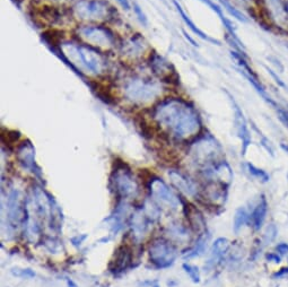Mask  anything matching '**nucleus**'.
<instances>
[{"label":"nucleus","mask_w":288,"mask_h":287,"mask_svg":"<svg viewBox=\"0 0 288 287\" xmlns=\"http://www.w3.org/2000/svg\"><path fill=\"white\" fill-rule=\"evenodd\" d=\"M154 119L177 139H188L199 134L202 119L191 103L179 97H170L158 103Z\"/></svg>","instance_id":"1"},{"label":"nucleus","mask_w":288,"mask_h":287,"mask_svg":"<svg viewBox=\"0 0 288 287\" xmlns=\"http://www.w3.org/2000/svg\"><path fill=\"white\" fill-rule=\"evenodd\" d=\"M58 54H61L60 58H62L63 61L68 63L79 76H83L82 69L94 75H102L107 71L108 62L104 56L97 49L88 44L63 42L60 45V52Z\"/></svg>","instance_id":"2"},{"label":"nucleus","mask_w":288,"mask_h":287,"mask_svg":"<svg viewBox=\"0 0 288 287\" xmlns=\"http://www.w3.org/2000/svg\"><path fill=\"white\" fill-rule=\"evenodd\" d=\"M123 96L128 101L137 104H145L154 101L161 95V85L151 79L144 77H131L124 82Z\"/></svg>","instance_id":"3"},{"label":"nucleus","mask_w":288,"mask_h":287,"mask_svg":"<svg viewBox=\"0 0 288 287\" xmlns=\"http://www.w3.org/2000/svg\"><path fill=\"white\" fill-rule=\"evenodd\" d=\"M190 153L197 163L207 169L215 165V162L222 155V146L213 136L206 135L193 144Z\"/></svg>","instance_id":"4"},{"label":"nucleus","mask_w":288,"mask_h":287,"mask_svg":"<svg viewBox=\"0 0 288 287\" xmlns=\"http://www.w3.org/2000/svg\"><path fill=\"white\" fill-rule=\"evenodd\" d=\"M78 34L90 47L110 50L115 47V35L111 29L101 25H84L78 29Z\"/></svg>","instance_id":"5"},{"label":"nucleus","mask_w":288,"mask_h":287,"mask_svg":"<svg viewBox=\"0 0 288 287\" xmlns=\"http://www.w3.org/2000/svg\"><path fill=\"white\" fill-rule=\"evenodd\" d=\"M74 13L83 21L98 22L107 20L110 8L101 0H78L74 6Z\"/></svg>","instance_id":"6"},{"label":"nucleus","mask_w":288,"mask_h":287,"mask_svg":"<svg viewBox=\"0 0 288 287\" xmlns=\"http://www.w3.org/2000/svg\"><path fill=\"white\" fill-rule=\"evenodd\" d=\"M111 182L115 191L121 196V198H131L137 195L138 184L136 182L134 175L126 165L116 166L112 173Z\"/></svg>","instance_id":"7"},{"label":"nucleus","mask_w":288,"mask_h":287,"mask_svg":"<svg viewBox=\"0 0 288 287\" xmlns=\"http://www.w3.org/2000/svg\"><path fill=\"white\" fill-rule=\"evenodd\" d=\"M230 55H232V58L234 59L235 63H236V65L238 66V69H240L241 74L243 75L246 79H248V82L252 85V87L257 90V93L259 94V95L262 97V99L266 101L271 108H274L275 110H277L280 105L267 93L266 88H264L263 85L261 84V82L259 81V78H258V76L255 74V71L252 70V68H250L249 63L245 61V57L242 56L241 54H238V52L235 51V50L230 51Z\"/></svg>","instance_id":"8"},{"label":"nucleus","mask_w":288,"mask_h":287,"mask_svg":"<svg viewBox=\"0 0 288 287\" xmlns=\"http://www.w3.org/2000/svg\"><path fill=\"white\" fill-rule=\"evenodd\" d=\"M149 257L151 262L157 268H168L175 261L176 250L166 240L158 239L150 245Z\"/></svg>","instance_id":"9"},{"label":"nucleus","mask_w":288,"mask_h":287,"mask_svg":"<svg viewBox=\"0 0 288 287\" xmlns=\"http://www.w3.org/2000/svg\"><path fill=\"white\" fill-rule=\"evenodd\" d=\"M149 190L151 197L154 198L158 205H164L172 209H176L181 205V201L177 198V196L161 179L151 180L149 183Z\"/></svg>","instance_id":"10"},{"label":"nucleus","mask_w":288,"mask_h":287,"mask_svg":"<svg viewBox=\"0 0 288 287\" xmlns=\"http://www.w3.org/2000/svg\"><path fill=\"white\" fill-rule=\"evenodd\" d=\"M227 97L232 104L233 108V113H234V124H235V129H236L237 136L240 137L241 142H242V153L243 155L246 153L248 150L250 144H251V134H250L249 128H248V123H246L244 113L242 111V109L240 107V104L237 103L236 100L234 99V96L230 94V92L225 90Z\"/></svg>","instance_id":"11"},{"label":"nucleus","mask_w":288,"mask_h":287,"mask_svg":"<svg viewBox=\"0 0 288 287\" xmlns=\"http://www.w3.org/2000/svg\"><path fill=\"white\" fill-rule=\"evenodd\" d=\"M269 17L276 24H288V0H263Z\"/></svg>","instance_id":"12"},{"label":"nucleus","mask_w":288,"mask_h":287,"mask_svg":"<svg viewBox=\"0 0 288 287\" xmlns=\"http://www.w3.org/2000/svg\"><path fill=\"white\" fill-rule=\"evenodd\" d=\"M17 160L23 168L31 172L40 171L35 163V148L29 141H26L18 147Z\"/></svg>","instance_id":"13"},{"label":"nucleus","mask_w":288,"mask_h":287,"mask_svg":"<svg viewBox=\"0 0 288 287\" xmlns=\"http://www.w3.org/2000/svg\"><path fill=\"white\" fill-rule=\"evenodd\" d=\"M199 1H202V2H203L204 5H207L208 7H209V8L214 11V13L217 15L218 16V18L219 20H221V22H222V24L224 25V28H225V29H226V32H227V34H229L230 35V39H233V41L234 42H236L238 45H241L242 48H244V45H243V43L241 42V40H240V37L237 36V34H236V29L234 28V25H233V23L230 22L229 18H227L225 15H224V9L222 8L221 6L219 5H217V3H215L213 0H199Z\"/></svg>","instance_id":"14"},{"label":"nucleus","mask_w":288,"mask_h":287,"mask_svg":"<svg viewBox=\"0 0 288 287\" xmlns=\"http://www.w3.org/2000/svg\"><path fill=\"white\" fill-rule=\"evenodd\" d=\"M147 43L140 34L131 36L126 42L122 44V52L124 56L130 57V58H138L146 51Z\"/></svg>","instance_id":"15"},{"label":"nucleus","mask_w":288,"mask_h":287,"mask_svg":"<svg viewBox=\"0 0 288 287\" xmlns=\"http://www.w3.org/2000/svg\"><path fill=\"white\" fill-rule=\"evenodd\" d=\"M169 176L170 179H171L173 186L175 187L177 190H180L182 194H184L185 196H190V197L196 195V186L193 184L192 181L189 180L188 177H185L182 173L175 171V170H171V171L169 172Z\"/></svg>","instance_id":"16"},{"label":"nucleus","mask_w":288,"mask_h":287,"mask_svg":"<svg viewBox=\"0 0 288 287\" xmlns=\"http://www.w3.org/2000/svg\"><path fill=\"white\" fill-rule=\"evenodd\" d=\"M174 6H175V8H176V10L179 11V14H180V16H181V18H182V21L184 22V24L188 26L189 29H191L192 31V33H195L197 36H199V37H202V40H204V41H208V42H210V43H213V44H217V45H221V42H219L218 40H216V39H214V37H211V36H209V35H207L206 33H204L203 31H202V29H200L198 26H197L195 23H193V21L191 20L190 18V16H189V15L185 13V10L182 8V6L180 5L179 2L176 1V0H174Z\"/></svg>","instance_id":"17"},{"label":"nucleus","mask_w":288,"mask_h":287,"mask_svg":"<svg viewBox=\"0 0 288 287\" xmlns=\"http://www.w3.org/2000/svg\"><path fill=\"white\" fill-rule=\"evenodd\" d=\"M150 68L154 70L155 74L160 75L161 77L175 75V73H174L175 70H172L171 63L157 54L150 56Z\"/></svg>","instance_id":"18"},{"label":"nucleus","mask_w":288,"mask_h":287,"mask_svg":"<svg viewBox=\"0 0 288 287\" xmlns=\"http://www.w3.org/2000/svg\"><path fill=\"white\" fill-rule=\"evenodd\" d=\"M149 221L150 220L147 217V215L143 209L137 210L135 213V215H132L131 226H132V231H134L136 236L137 237L144 236V234L146 233L147 229H148Z\"/></svg>","instance_id":"19"},{"label":"nucleus","mask_w":288,"mask_h":287,"mask_svg":"<svg viewBox=\"0 0 288 287\" xmlns=\"http://www.w3.org/2000/svg\"><path fill=\"white\" fill-rule=\"evenodd\" d=\"M267 211H268V203L267 200L264 198V196L261 197V200L259 203L256 206L255 210L251 215V220H252V225L255 230H260L262 228L264 221H266V216H267Z\"/></svg>","instance_id":"20"},{"label":"nucleus","mask_w":288,"mask_h":287,"mask_svg":"<svg viewBox=\"0 0 288 287\" xmlns=\"http://www.w3.org/2000/svg\"><path fill=\"white\" fill-rule=\"evenodd\" d=\"M230 241L225 237H219L214 242L213 248H211V258L213 259H221L222 257L229 251L230 249Z\"/></svg>","instance_id":"21"},{"label":"nucleus","mask_w":288,"mask_h":287,"mask_svg":"<svg viewBox=\"0 0 288 287\" xmlns=\"http://www.w3.org/2000/svg\"><path fill=\"white\" fill-rule=\"evenodd\" d=\"M208 240H209V236L206 235V234L202 236H200L199 240L196 242V244L193 245L187 254H184V258H195V257L202 256L204 252V250H206Z\"/></svg>","instance_id":"22"},{"label":"nucleus","mask_w":288,"mask_h":287,"mask_svg":"<svg viewBox=\"0 0 288 287\" xmlns=\"http://www.w3.org/2000/svg\"><path fill=\"white\" fill-rule=\"evenodd\" d=\"M117 252H119V254H117L115 261V271H122L126 269L129 263H130L131 257L126 248H120Z\"/></svg>","instance_id":"23"},{"label":"nucleus","mask_w":288,"mask_h":287,"mask_svg":"<svg viewBox=\"0 0 288 287\" xmlns=\"http://www.w3.org/2000/svg\"><path fill=\"white\" fill-rule=\"evenodd\" d=\"M249 217L250 216L248 211H246L244 207H241V208H238L236 210V213H235V216H234V226H233L235 233L240 232V230L249 222Z\"/></svg>","instance_id":"24"},{"label":"nucleus","mask_w":288,"mask_h":287,"mask_svg":"<svg viewBox=\"0 0 288 287\" xmlns=\"http://www.w3.org/2000/svg\"><path fill=\"white\" fill-rule=\"evenodd\" d=\"M219 2H221V5L224 7L223 9H226L227 11H229L230 15H232V16L234 18H236L237 21H240L242 23H246L248 22V18L245 17L244 14H242L240 10H238L237 8H235V7L230 3L229 0H218Z\"/></svg>","instance_id":"25"},{"label":"nucleus","mask_w":288,"mask_h":287,"mask_svg":"<svg viewBox=\"0 0 288 287\" xmlns=\"http://www.w3.org/2000/svg\"><path fill=\"white\" fill-rule=\"evenodd\" d=\"M245 166H246V169H248L250 174H251L253 177H256V179H258L263 183L268 182L269 174L266 171H263V170H261V169H258L257 166H255L251 163H246Z\"/></svg>","instance_id":"26"},{"label":"nucleus","mask_w":288,"mask_h":287,"mask_svg":"<svg viewBox=\"0 0 288 287\" xmlns=\"http://www.w3.org/2000/svg\"><path fill=\"white\" fill-rule=\"evenodd\" d=\"M170 232H171L172 235L175 237L176 240H187L189 239V234L187 229L181 224H174L170 228Z\"/></svg>","instance_id":"27"},{"label":"nucleus","mask_w":288,"mask_h":287,"mask_svg":"<svg viewBox=\"0 0 288 287\" xmlns=\"http://www.w3.org/2000/svg\"><path fill=\"white\" fill-rule=\"evenodd\" d=\"M183 269L185 273L188 274V276L191 278V281L193 283H199L200 282V273H199V268L196 266H191L188 265V263H183Z\"/></svg>","instance_id":"28"},{"label":"nucleus","mask_w":288,"mask_h":287,"mask_svg":"<svg viewBox=\"0 0 288 287\" xmlns=\"http://www.w3.org/2000/svg\"><path fill=\"white\" fill-rule=\"evenodd\" d=\"M10 273L14 275L15 277H20V278H34L35 277V273L32 269H20V268H14V269L10 270Z\"/></svg>","instance_id":"29"},{"label":"nucleus","mask_w":288,"mask_h":287,"mask_svg":"<svg viewBox=\"0 0 288 287\" xmlns=\"http://www.w3.org/2000/svg\"><path fill=\"white\" fill-rule=\"evenodd\" d=\"M264 68H266V70L268 71V74H269V75H270V76L272 77V79H274V81H275V83H276V84H277V85L279 86V87H280V88H283L284 90H286V92H288V85L286 84V83H285V82H284V81H283V79H282V78H280V77L278 76V74H277V73H276V71H274V70H272V69H271V68H269V67H267V66H266V67H264Z\"/></svg>","instance_id":"30"},{"label":"nucleus","mask_w":288,"mask_h":287,"mask_svg":"<svg viewBox=\"0 0 288 287\" xmlns=\"http://www.w3.org/2000/svg\"><path fill=\"white\" fill-rule=\"evenodd\" d=\"M276 235H277V228L274 224H270L264 232V240H266L267 243H270L275 240Z\"/></svg>","instance_id":"31"},{"label":"nucleus","mask_w":288,"mask_h":287,"mask_svg":"<svg viewBox=\"0 0 288 287\" xmlns=\"http://www.w3.org/2000/svg\"><path fill=\"white\" fill-rule=\"evenodd\" d=\"M134 9L136 11V14H137L139 21L142 22L144 25H147V17H146V15L143 13L142 8H140V7L137 5V3H135V5H134Z\"/></svg>","instance_id":"32"},{"label":"nucleus","mask_w":288,"mask_h":287,"mask_svg":"<svg viewBox=\"0 0 288 287\" xmlns=\"http://www.w3.org/2000/svg\"><path fill=\"white\" fill-rule=\"evenodd\" d=\"M277 250L282 256H285L288 258V244L287 243H280L277 245Z\"/></svg>","instance_id":"33"},{"label":"nucleus","mask_w":288,"mask_h":287,"mask_svg":"<svg viewBox=\"0 0 288 287\" xmlns=\"http://www.w3.org/2000/svg\"><path fill=\"white\" fill-rule=\"evenodd\" d=\"M86 237H87L86 234H84V235H81V236L77 235V236H75V237H73V239H71V242H73L75 247H78V245L82 244L83 241L86 240Z\"/></svg>","instance_id":"34"},{"label":"nucleus","mask_w":288,"mask_h":287,"mask_svg":"<svg viewBox=\"0 0 288 287\" xmlns=\"http://www.w3.org/2000/svg\"><path fill=\"white\" fill-rule=\"evenodd\" d=\"M267 259L269 261H272L275 263H279L280 262V257L276 254H268L267 255Z\"/></svg>","instance_id":"35"},{"label":"nucleus","mask_w":288,"mask_h":287,"mask_svg":"<svg viewBox=\"0 0 288 287\" xmlns=\"http://www.w3.org/2000/svg\"><path fill=\"white\" fill-rule=\"evenodd\" d=\"M117 2L120 3L121 6L123 7L124 9L126 10H128V9H130V3H129V0H116Z\"/></svg>","instance_id":"36"},{"label":"nucleus","mask_w":288,"mask_h":287,"mask_svg":"<svg viewBox=\"0 0 288 287\" xmlns=\"http://www.w3.org/2000/svg\"><path fill=\"white\" fill-rule=\"evenodd\" d=\"M285 275H288V268H283V269H280L278 273L275 274V276L282 277V276H285Z\"/></svg>","instance_id":"37"},{"label":"nucleus","mask_w":288,"mask_h":287,"mask_svg":"<svg viewBox=\"0 0 288 287\" xmlns=\"http://www.w3.org/2000/svg\"><path fill=\"white\" fill-rule=\"evenodd\" d=\"M280 147H282V149H284V152H285L288 155V145L285 143H282L280 144Z\"/></svg>","instance_id":"38"},{"label":"nucleus","mask_w":288,"mask_h":287,"mask_svg":"<svg viewBox=\"0 0 288 287\" xmlns=\"http://www.w3.org/2000/svg\"><path fill=\"white\" fill-rule=\"evenodd\" d=\"M66 282H67V286L68 287H77V285H76L75 283L71 281V279H66Z\"/></svg>","instance_id":"39"},{"label":"nucleus","mask_w":288,"mask_h":287,"mask_svg":"<svg viewBox=\"0 0 288 287\" xmlns=\"http://www.w3.org/2000/svg\"><path fill=\"white\" fill-rule=\"evenodd\" d=\"M58 1H61V0H58Z\"/></svg>","instance_id":"40"}]
</instances>
